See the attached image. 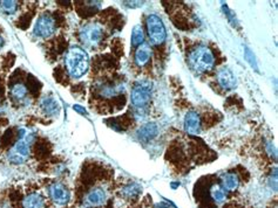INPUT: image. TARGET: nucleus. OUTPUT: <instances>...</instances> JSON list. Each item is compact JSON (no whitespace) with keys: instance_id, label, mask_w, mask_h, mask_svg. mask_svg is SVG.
I'll list each match as a JSON object with an SVG mask.
<instances>
[{"instance_id":"nucleus-1","label":"nucleus","mask_w":278,"mask_h":208,"mask_svg":"<svg viewBox=\"0 0 278 208\" xmlns=\"http://www.w3.org/2000/svg\"><path fill=\"white\" fill-rule=\"evenodd\" d=\"M65 67L69 77L81 78L89 69V56L85 49L73 46L65 55Z\"/></svg>"},{"instance_id":"nucleus-2","label":"nucleus","mask_w":278,"mask_h":208,"mask_svg":"<svg viewBox=\"0 0 278 208\" xmlns=\"http://www.w3.org/2000/svg\"><path fill=\"white\" fill-rule=\"evenodd\" d=\"M33 141V135L27 132L26 129L19 130V140L14 144V147L10 150L7 155V159L13 165H22L30 158L31 145Z\"/></svg>"},{"instance_id":"nucleus-3","label":"nucleus","mask_w":278,"mask_h":208,"mask_svg":"<svg viewBox=\"0 0 278 208\" xmlns=\"http://www.w3.org/2000/svg\"><path fill=\"white\" fill-rule=\"evenodd\" d=\"M189 65L195 72L207 73L215 67V56L207 46H197L188 57Z\"/></svg>"},{"instance_id":"nucleus-4","label":"nucleus","mask_w":278,"mask_h":208,"mask_svg":"<svg viewBox=\"0 0 278 208\" xmlns=\"http://www.w3.org/2000/svg\"><path fill=\"white\" fill-rule=\"evenodd\" d=\"M80 40L86 47L97 48L105 37V28L99 23H87L80 30Z\"/></svg>"},{"instance_id":"nucleus-5","label":"nucleus","mask_w":278,"mask_h":208,"mask_svg":"<svg viewBox=\"0 0 278 208\" xmlns=\"http://www.w3.org/2000/svg\"><path fill=\"white\" fill-rule=\"evenodd\" d=\"M153 94V86L152 82L148 80H140L135 83V86L133 87L132 95H131V101L132 104L134 106L136 109L142 110L143 108L148 106V103L151 102Z\"/></svg>"},{"instance_id":"nucleus-6","label":"nucleus","mask_w":278,"mask_h":208,"mask_svg":"<svg viewBox=\"0 0 278 208\" xmlns=\"http://www.w3.org/2000/svg\"><path fill=\"white\" fill-rule=\"evenodd\" d=\"M147 33L151 43L155 46L162 45L167 39V31H165L164 24L160 16L151 14L147 16L146 20Z\"/></svg>"},{"instance_id":"nucleus-7","label":"nucleus","mask_w":278,"mask_h":208,"mask_svg":"<svg viewBox=\"0 0 278 208\" xmlns=\"http://www.w3.org/2000/svg\"><path fill=\"white\" fill-rule=\"evenodd\" d=\"M108 191L102 186H95L89 191H87L86 194L82 198V207L84 208H99L106 205L108 201Z\"/></svg>"},{"instance_id":"nucleus-8","label":"nucleus","mask_w":278,"mask_h":208,"mask_svg":"<svg viewBox=\"0 0 278 208\" xmlns=\"http://www.w3.org/2000/svg\"><path fill=\"white\" fill-rule=\"evenodd\" d=\"M57 31V23L55 19L53 18L51 14L44 13L41 14L34 24V28H33V33L36 37L40 39H48Z\"/></svg>"},{"instance_id":"nucleus-9","label":"nucleus","mask_w":278,"mask_h":208,"mask_svg":"<svg viewBox=\"0 0 278 208\" xmlns=\"http://www.w3.org/2000/svg\"><path fill=\"white\" fill-rule=\"evenodd\" d=\"M48 197L58 206H66L70 201V191L65 184L60 181H54L47 189Z\"/></svg>"},{"instance_id":"nucleus-10","label":"nucleus","mask_w":278,"mask_h":208,"mask_svg":"<svg viewBox=\"0 0 278 208\" xmlns=\"http://www.w3.org/2000/svg\"><path fill=\"white\" fill-rule=\"evenodd\" d=\"M184 131L189 135H198L202 130V122L201 116L196 111H188L187 112L184 122H183Z\"/></svg>"},{"instance_id":"nucleus-11","label":"nucleus","mask_w":278,"mask_h":208,"mask_svg":"<svg viewBox=\"0 0 278 208\" xmlns=\"http://www.w3.org/2000/svg\"><path fill=\"white\" fill-rule=\"evenodd\" d=\"M217 82L226 90H232L237 87V78L232 73V70L228 67H223L218 70Z\"/></svg>"},{"instance_id":"nucleus-12","label":"nucleus","mask_w":278,"mask_h":208,"mask_svg":"<svg viewBox=\"0 0 278 208\" xmlns=\"http://www.w3.org/2000/svg\"><path fill=\"white\" fill-rule=\"evenodd\" d=\"M40 109L48 117H55L60 114V106L55 98L52 96H44L40 99Z\"/></svg>"},{"instance_id":"nucleus-13","label":"nucleus","mask_w":278,"mask_h":208,"mask_svg":"<svg viewBox=\"0 0 278 208\" xmlns=\"http://www.w3.org/2000/svg\"><path fill=\"white\" fill-rule=\"evenodd\" d=\"M157 131H159V129H157L155 123H146L139 128V130L136 131V136H138V138L141 141L148 143V141H151L153 138H155Z\"/></svg>"},{"instance_id":"nucleus-14","label":"nucleus","mask_w":278,"mask_h":208,"mask_svg":"<svg viewBox=\"0 0 278 208\" xmlns=\"http://www.w3.org/2000/svg\"><path fill=\"white\" fill-rule=\"evenodd\" d=\"M152 57V49L149 47L148 45H141L140 47H138L135 52V56H134V61L136 66H139V67H143V66H146L149 60H151Z\"/></svg>"},{"instance_id":"nucleus-15","label":"nucleus","mask_w":278,"mask_h":208,"mask_svg":"<svg viewBox=\"0 0 278 208\" xmlns=\"http://www.w3.org/2000/svg\"><path fill=\"white\" fill-rule=\"evenodd\" d=\"M222 187L227 192H234L239 187V178L234 172H228L224 173L222 178Z\"/></svg>"},{"instance_id":"nucleus-16","label":"nucleus","mask_w":278,"mask_h":208,"mask_svg":"<svg viewBox=\"0 0 278 208\" xmlns=\"http://www.w3.org/2000/svg\"><path fill=\"white\" fill-rule=\"evenodd\" d=\"M45 206V198L38 192L30 193L24 198V208H43Z\"/></svg>"},{"instance_id":"nucleus-17","label":"nucleus","mask_w":278,"mask_h":208,"mask_svg":"<svg viewBox=\"0 0 278 208\" xmlns=\"http://www.w3.org/2000/svg\"><path fill=\"white\" fill-rule=\"evenodd\" d=\"M11 96L18 103H26L28 99V90L23 83H15L11 88Z\"/></svg>"},{"instance_id":"nucleus-18","label":"nucleus","mask_w":278,"mask_h":208,"mask_svg":"<svg viewBox=\"0 0 278 208\" xmlns=\"http://www.w3.org/2000/svg\"><path fill=\"white\" fill-rule=\"evenodd\" d=\"M209 194L210 198L213 199V201L216 203V205H222V203H224L227 200V191L223 189L222 185L214 184L210 187Z\"/></svg>"},{"instance_id":"nucleus-19","label":"nucleus","mask_w":278,"mask_h":208,"mask_svg":"<svg viewBox=\"0 0 278 208\" xmlns=\"http://www.w3.org/2000/svg\"><path fill=\"white\" fill-rule=\"evenodd\" d=\"M101 96L105 97H113L116 95L121 94L123 91V86L121 85H102L99 87Z\"/></svg>"},{"instance_id":"nucleus-20","label":"nucleus","mask_w":278,"mask_h":208,"mask_svg":"<svg viewBox=\"0 0 278 208\" xmlns=\"http://www.w3.org/2000/svg\"><path fill=\"white\" fill-rule=\"evenodd\" d=\"M141 192H142V187L139 184H129L121 190V195L127 200H131V199L138 198Z\"/></svg>"},{"instance_id":"nucleus-21","label":"nucleus","mask_w":278,"mask_h":208,"mask_svg":"<svg viewBox=\"0 0 278 208\" xmlns=\"http://www.w3.org/2000/svg\"><path fill=\"white\" fill-rule=\"evenodd\" d=\"M144 44V31L141 25H136L132 31V46L133 47H140Z\"/></svg>"},{"instance_id":"nucleus-22","label":"nucleus","mask_w":278,"mask_h":208,"mask_svg":"<svg viewBox=\"0 0 278 208\" xmlns=\"http://www.w3.org/2000/svg\"><path fill=\"white\" fill-rule=\"evenodd\" d=\"M18 2H0V8L6 14H14L18 11Z\"/></svg>"},{"instance_id":"nucleus-23","label":"nucleus","mask_w":278,"mask_h":208,"mask_svg":"<svg viewBox=\"0 0 278 208\" xmlns=\"http://www.w3.org/2000/svg\"><path fill=\"white\" fill-rule=\"evenodd\" d=\"M244 56H246V60L249 62V64H250L251 67L257 70V62H256L254 53H252L249 48H246V52H244Z\"/></svg>"},{"instance_id":"nucleus-24","label":"nucleus","mask_w":278,"mask_h":208,"mask_svg":"<svg viewBox=\"0 0 278 208\" xmlns=\"http://www.w3.org/2000/svg\"><path fill=\"white\" fill-rule=\"evenodd\" d=\"M124 5L128 7H140L143 5V2H124Z\"/></svg>"},{"instance_id":"nucleus-25","label":"nucleus","mask_w":278,"mask_h":208,"mask_svg":"<svg viewBox=\"0 0 278 208\" xmlns=\"http://www.w3.org/2000/svg\"><path fill=\"white\" fill-rule=\"evenodd\" d=\"M73 109L76 110L77 112H79V114H81V115H87V110L85 109L84 107L79 106V104H76V106L73 107Z\"/></svg>"},{"instance_id":"nucleus-26","label":"nucleus","mask_w":278,"mask_h":208,"mask_svg":"<svg viewBox=\"0 0 278 208\" xmlns=\"http://www.w3.org/2000/svg\"><path fill=\"white\" fill-rule=\"evenodd\" d=\"M180 182H172V184H170V187H172L173 190H176L177 187H180Z\"/></svg>"},{"instance_id":"nucleus-27","label":"nucleus","mask_w":278,"mask_h":208,"mask_svg":"<svg viewBox=\"0 0 278 208\" xmlns=\"http://www.w3.org/2000/svg\"><path fill=\"white\" fill-rule=\"evenodd\" d=\"M4 44H5V41H4V39H3V36H2V35H0V48H3V46H4Z\"/></svg>"}]
</instances>
